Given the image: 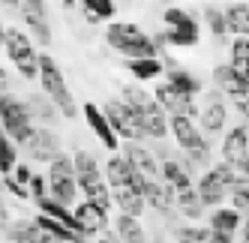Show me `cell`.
<instances>
[{"mask_svg":"<svg viewBox=\"0 0 249 243\" xmlns=\"http://www.w3.org/2000/svg\"><path fill=\"white\" fill-rule=\"evenodd\" d=\"M120 99L138 114L141 126H144V138H153V141H162L168 135V114L165 108L156 102V96L150 90H144V84L129 81V84H120Z\"/></svg>","mask_w":249,"mask_h":243,"instance_id":"6da1fadb","label":"cell"},{"mask_svg":"<svg viewBox=\"0 0 249 243\" xmlns=\"http://www.w3.org/2000/svg\"><path fill=\"white\" fill-rule=\"evenodd\" d=\"M105 42L114 48L123 60H135V57H159V45L153 36H147L144 30L132 21H114L105 27Z\"/></svg>","mask_w":249,"mask_h":243,"instance_id":"7a4b0ae2","label":"cell"},{"mask_svg":"<svg viewBox=\"0 0 249 243\" xmlns=\"http://www.w3.org/2000/svg\"><path fill=\"white\" fill-rule=\"evenodd\" d=\"M168 132L177 141V147H180V153L192 162V168H210V138L198 129L195 117L171 114L168 117Z\"/></svg>","mask_w":249,"mask_h":243,"instance_id":"3957f363","label":"cell"},{"mask_svg":"<svg viewBox=\"0 0 249 243\" xmlns=\"http://www.w3.org/2000/svg\"><path fill=\"white\" fill-rule=\"evenodd\" d=\"M36 81H39V90L57 105V111L66 120H75L78 105H75V99H72V90H69V84H66V75H63L60 63L51 57L48 51L39 54V75H36Z\"/></svg>","mask_w":249,"mask_h":243,"instance_id":"277c9868","label":"cell"},{"mask_svg":"<svg viewBox=\"0 0 249 243\" xmlns=\"http://www.w3.org/2000/svg\"><path fill=\"white\" fill-rule=\"evenodd\" d=\"M3 54L9 57V63L15 66L24 81H36L39 75V51L33 45L30 33L15 27V24H6V33H3Z\"/></svg>","mask_w":249,"mask_h":243,"instance_id":"5b68a950","label":"cell"},{"mask_svg":"<svg viewBox=\"0 0 249 243\" xmlns=\"http://www.w3.org/2000/svg\"><path fill=\"white\" fill-rule=\"evenodd\" d=\"M162 21L168 24V30L159 33V36H153L159 48H162V45L195 48V45L201 42V24H198V18H195L189 9H183V6H168L162 12Z\"/></svg>","mask_w":249,"mask_h":243,"instance_id":"8992f818","label":"cell"},{"mask_svg":"<svg viewBox=\"0 0 249 243\" xmlns=\"http://www.w3.org/2000/svg\"><path fill=\"white\" fill-rule=\"evenodd\" d=\"M36 120H33L27 102L21 96H15L12 90L0 93V129H3L15 144H24V138L33 132Z\"/></svg>","mask_w":249,"mask_h":243,"instance_id":"52a82bcc","label":"cell"},{"mask_svg":"<svg viewBox=\"0 0 249 243\" xmlns=\"http://www.w3.org/2000/svg\"><path fill=\"white\" fill-rule=\"evenodd\" d=\"M45 180H48V195L57 198L60 204L72 207L78 201V180H75V165H72V156H54L45 168Z\"/></svg>","mask_w":249,"mask_h":243,"instance_id":"ba28073f","label":"cell"},{"mask_svg":"<svg viewBox=\"0 0 249 243\" xmlns=\"http://www.w3.org/2000/svg\"><path fill=\"white\" fill-rule=\"evenodd\" d=\"M234 180H237V171L231 168L228 162H216V165H210L204 174L198 177L195 192L201 195V201H204L207 210H213V207H219L228 198V189H231V183H234Z\"/></svg>","mask_w":249,"mask_h":243,"instance_id":"9c48e42d","label":"cell"},{"mask_svg":"<svg viewBox=\"0 0 249 243\" xmlns=\"http://www.w3.org/2000/svg\"><path fill=\"white\" fill-rule=\"evenodd\" d=\"M195 123L207 138H216L228 129V99L213 87V90H201L198 96V114H195Z\"/></svg>","mask_w":249,"mask_h":243,"instance_id":"30bf717a","label":"cell"},{"mask_svg":"<svg viewBox=\"0 0 249 243\" xmlns=\"http://www.w3.org/2000/svg\"><path fill=\"white\" fill-rule=\"evenodd\" d=\"M18 150L27 156L30 162H42L48 165L54 156L63 153V144H60V135L51 129V126H33V132L24 138V144H18Z\"/></svg>","mask_w":249,"mask_h":243,"instance_id":"8fae6325","label":"cell"},{"mask_svg":"<svg viewBox=\"0 0 249 243\" xmlns=\"http://www.w3.org/2000/svg\"><path fill=\"white\" fill-rule=\"evenodd\" d=\"M102 111L108 117V123H111L117 138H123V141H144V126H141L138 114L123 99H108L102 105Z\"/></svg>","mask_w":249,"mask_h":243,"instance_id":"7c38bea8","label":"cell"},{"mask_svg":"<svg viewBox=\"0 0 249 243\" xmlns=\"http://www.w3.org/2000/svg\"><path fill=\"white\" fill-rule=\"evenodd\" d=\"M222 162H228L237 174H249V120L225 129V138H222Z\"/></svg>","mask_w":249,"mask_h":243,"instance_id":"4fadbf2b","label":"cell"},{"mask_svg":"<svg viewBox=\"0 0 249 243\" xmlns=\"http://www.w3.org/2000/svg\"><path fill=\"white\" fill-rule=\"evenodd\" d=\"M18 12H21V21L30 33V39L39 45H51V24H48L45 0H18Z\"/></svg>","mask_w":249,"mask_h":243,"instance_id":"5bb4252c","label":"cell"},{"mask_svg":"<svg viewBox=\"0 0 249 243\" xmlns=\"http://www.w3.org/2000/svg\"><path fill=\"white\" fill-rule=\"evenodd\" d=\"M159 156V180L168 183L174 192L177 189H189L192 177H195V168L186 156H171L168 150H156Z\"/></svg>","mask_w":249,"mask_h":243,"instance_id":"9a60e30c","label":"cell"},{"mask_svg":"<svg viewBox=\"0 0 249 243\" xmlns=\"http://www.w3.org/2000/svg\"><path fill=\"white\" fill-rule=\"evenodd\" d=\"M72 219H75V228L78 234L84 237H93V234H102V231H108V207H102L96 201H75L72 204Z\"/></svg>","mask_w":249,"mask_h":243,"instance_id":"2e32d148","label":"cell"},{"mask_svg":"<svg viewBox=\"0 0 249 243\" xmlns=\"http://www.w3.org/2000/svg\"><path fill=\"white\" fill-rule=\"evenodd\" d=\"M150 93L156 96L159 105L165 108L168 117H171V114H186V117H195V114H198V99H195V96H186L183 90H177L174 84H168V81H159Z\"/></svg>","mask_w":249,"mask_h":243,"instance_id":"e0dca14e","label":"cell"},{"mask_svg":"<svg viewBox=\"0 0 249 243\" xmlns=\"http://www.w3.org/2000/svg\"><path fill=\"white\" fill-rule=\"evenodd\" d=\"M81 114H84L87 129H90V132L99 138V144L108 150V153H117L120 138L114 135V129H111V123H108V117H105V111L96 105V102H84V105H81Z\"/></svg>","mask_w":249,"mask_h":243,"instance_id":"ac0fdd59","label":"cell"},{"mask_svg":"<svg viewBox=\"0 0 249 243\" xmlns=\"http://www.w3.org/2000/svg\"><path fill=\"white\" fill-rule=\"evenodd\" d=\"M120 153L126 156V162L138 171L141 177H147V180H156L159 177V156L144 141H126Z\"/></svg>","mask_w":249,"mask_h":243,"instance_id":"d6986e66","label":"cell"},{"mask_svg":"<svg viewBox=\"0 0 249 243\" xmlns=\"http://www.w3.org/2000/svg\"><path fill=\"white\" fill-rule=\"evenodd\" d=\"M102 174H105V180H108V186H138L141 189L144 180H147V177H141L138 171L126 162V156H123V153H111L108 156Z\"/></svg>","mask_w":249,"mask_h":243,"instance_id":"ffe728a7","label":"cell"},{"mask_svg":"<svg viewBox=\"0 0 249 243\" xmlns=\"http://www.w3.org/2000/svg\"><path fill=\"white\" fill-rule=\"evenodd\" d=\"M75 180H78V192L87 201H96V204L111 210V186H108V180H105V174L99 168L96 171H81V174H75Z\"/></svg>","mask_w":249,"mask_h":243,"instance_id":"44dd1931","label":"cell"},{"mask_svg":"<svg viewBox=\"0 0 249 243\" xmlns=\"http://www.w3.org/2000/svg\"><path fill=\"white\" fill-rule=\"evenodd\" d=\"M213 87H216L225 99H240V96H249V81L234 72L228 63H219V66H213Z\"/></svg>","mask_w":249,"mask_h":243,"instance_id":"7402d4cb","label":"cell"},{"mask_svg":"<svg viewBox=\"0 0 249 243\" xmlns=\"http://www.w3.org/2000/svg\"><path fill=\"white\" fill-rule=\"evenodd\" d=\"M141 195H144V204L153 207L156 213H171L174 210V189L162 180H144V186H141Z\"/></svg>","mask_w":249,"mask_h":243,"instance_id":"603a6c76","label":"cell"},{"mask_svg":"<svg viewBox=\"0 0 249 243\" xmlns=\"http://www.w3.org/2000/svg\"><path fill=\"white\" fill-rule=\"evenodd\" d=\"M126 72L132 75V81L147 84V81H159L165 75V60L159 57H135V60H123Z\"/></svg>","mask_w":249,"mask_h":243,"instance_id":"cb8c5ba5","label":"cell"},{"mask_svg":"<svg viewBox=\"0 0 249 243\" xmlns=\"http://www.w3.org/2000/svg\"><path fill=\"white\" fill-rule=\"evenodd\" d=\"M111 207H117L120 213H129V216H141L147 204L138 186H111Z\"/></svg>","mask_w":249,"mask_h":243,"instance_id":"d4e9b609","label":"cell"},{"mask_svg":"<svg viewBox=\"0 0 249 243\" xmlns=\"http://www.w3.org/2000/svg\"><path fill=\"white\" fill-rule=\"evenodd\" d=\"M24 102H27V108H30L33 120H36L39 126H51V129H54V126L60 123V117H63V114L57 111V105H54V102H51L42 90H39V93H30Z\"/></svg>","mask_w":249,"mask_h":243,"instance_id":"484cf974","label":"cell"},{"mask_svg":"<svg viewBox=\"0 0 249 243\" xmlns=\"http://www.w3.org/2000/svg\"><path fill=\"white\" fill-rule=\"evenodd\" d=\"M165 81L168 84H174L177 90H183L186 96H195L198 99L201 96V90H204V84H201V78L198 75H192L189 69H183V66H165Z\"/></svg>","mask_w":249,"mask_h":243,"instance_id":"4316f807","label":"cell"},{"mask_svg":"<svg viewBox=\"0 0 249 243\" xmlns=\"http://www.w3.org/2000/svg\"><path fill=\"white\" fill-rule=\"evenodd\" d=\"M174 210H180V216H186L189 222H198L207 207H204L201 195L195 192V186H189V189H177L174 192Z\"/></svg>","mask_w":249,"mask_h":243,"instance_id":"83f0119b","label":"cell"},{"mask_svg":"<svg viewBox=\"0 0 249 243\" xmlns=\"http://www.w3.org/2000/svg\"><path fill=\"white\" fill-rule=\"evenodd\" d=\"M114 234L120 237V243H150L144 225L138 222V216H129V213L114 216Z\"/></svg>","mask_w":249,"mask_h":243,"instance_id":"f1b7e54d","label":"cell"},{"mask_svg":"<svg viewBox=\"0 0 249 243\" xmlns=\"http://www.w3.org/2000/svg\"><path fill=\"white\" fill-rule=\"evenodd\" d=\"M33 222H36V228H39L42 234H51V237L63 240V243H75V240L84 237V234H78L75 228H69L66 222H60V219H54V216H48V213H36V216H33Z\"/></svg>","mask_w":249,"mask_h":243,"instance_id":"f546056e","label":"cell"},{"mask_svg":"<svg viewBox=\"0 0 249 243\" xmlns=\"http://www.w3.org/2000/svg\"><path fill=\"white\" fill-rule=\"evenodd\" d=\"M240 222H243V213L234 210V207H213L210 216H207V225L210 228H216V231H228V234H234L240 228Z\"/></svg>","mask_w":249,"mask_h":243,"instance_id":"4dcf8cb0","label":"cell"},{"mask_svg":"<svg viewBox=\"0 0 249 243\" xmlns=\"http://www.w3.org/2000/svg\"><path fill=\"white\" fill-rule=\"evenodd\" d=\"M228 66L249 81V36H234L228 42Z\"/></svg>","mask_w":249,"mask_h":243,"instance_id":"1f68e13d","label":"cell"},{"mask_svg":"<svg viewBox=\"0 0 249 243\" xmlns=\"http://www.w3.org/2000/svg\"><path fill=\"white\" fill-rule=\"evenodd\" d=\"M81 6V15L90 24H99V21H111L114 12H117V3L114 0H78Z\"/></svg>","mask_w":249,"mask_h":243,"instance_id":"d6a6232c","label":"cell"},{"mask_svg":"<svg viewBox=\"0 0 249 243\" xmlns=\"http://www.w3.org/2000/svg\"><path fill=\"white\" fill-rule=\"evenodd\" d=\"M225 12L228 36H249V3H231Z\"/></svg>","mask_w":249,"mask_h":243,"instance_id":"836d02e7","label":"cell"},{"mask_svg":"<svg viewBox=\"0 0 249 243\" xmlns=\"http://www.w3.org/2000/svg\"><path fill=\"white\" fill-rule=\"evenodd\" d=\"M42 237V231L36 228L33 219H15L6 225V240L9 243H36Z\"/></svg>","mask_w":249,"mask_h":243,"instance_id":"e575fe53","label":"cell"},{"mask_svg":"<svg viewBox=\"0 0 249 243\" xmlns=\"http://www.w3.org/2000/svg\"><path fill=\"white\" fill-rule=\"evenodd\" d=\"M36 210H39V213H48V216H54V219H60V222H66L69 228H75L72 207L60 204L57 198H51V195H42V198H36ZM75 231H78V228H75Z\"/></svg>","mask_w":249,"mask_h":243,"instance_id":"d590c367","label":"cell"},{"mask_svg":"<svg viewBox=\"0 0 249 243\" xmlns=\"http://www.w3.org/2000/svg\"><path fill=\"white\" fill-rule=\"evenodd\" d=\"M201 18H204V24H207V30H210V36L216 39V42H222V39L228 36L225 12H222L219 6H213V3H207V6H204V12H201Z\"/></svg>","mask_w":249,"mask_h":243,"instance_id":"8d00e7d4","label":"cell"},{"mask_svg":"<svg viewBox=\"0 0 249 243\" xmlns=\"http://www.w3.org/2000/svg\"><path fill=\"white\" fill-rule=\"evenodd\" d=\"M228 198H231V207H234V210L249 213V174H237V180L228 189Z\"/></svg>","mask_w":249,"mask_h":243,"instance_id":"74e56055","label":"cell"},{"mask_svg":"<svg viewBox=\"0 0 249 243\" xmlns=\"http://www.w3.org/2000/svg\"><path fill=\"white\" fill-rule=\"evenodd\" d=\"M15 162H18V144L0 129V177L9 174V171L15 168Z\"/></svg>","mask_w":249,"mask_h":243,"instance_id":"f35d334b","label":"cell"},{"mask_svg":"<svg viewBox=\"0 0 249 243\" xmlns=\"http://www.w3.org/2000/svg\"><path fill=\"white\" fill-rule=\"evenodd\" d=\"M195 243H234V234L228 231H216V228H198V234H195Z\"/></svg>","mask_w":249,"mask_h":243,"instance_id":"ab89813d","label":"cell"},{"mask_svg":"<svg viewBox=\"0 0 249 243\" xmlns=\"http://www.w3.org/2000/svg\"><path fill=\"white\" fill-rule=\"evenodd\" d=\"M27 192H30L33 201L42 198V195H48V180H45V174H36V171H33V177L27 183Z\"/></svg>","mask_w":249,"mask_h":243,"instance_id":"60d3db41","label":"cell"},{"mask_svg":"<svg viewBox=\"0 0 249 243\" xmlns=\"http://www.w3.org/2000/svg\"><path fill=\"white\" fill-rule=\"evenodd\" d=\"M9 177L15 180V183H21V186H27L30 183V177H33V168H30V162H15V168L9 171Z\"/></svg>","mask_w":249,"mask_h":243,"instance_id":"b9f144b4","label":"cell"},{"mask_svg":"<svg viewBox=\"0 0 249 243\" xmlns=\"http://www.w3.org/2000/svg\"><path fill=\"white\" fill-rule=\"evenodd\" d=\"M195 234H198V228L189 222V225H183V228H177L174 231V237H177V243H195Z\"/></svg>","mask_w":249,"mask_h":243,"instance_id":"7bdbcfd3","label":"cell"},{"mask_svg":"<svg viewBox=\"0 0 249 243\" xmlns=\"http://www.w3.org/2000/svg\"><path fill=\"white\" fill-rule=\"evenodd\" d=\"M6 225H9V207L3 201V192H0V231H6Z\"/></svg>","mask_w":249,"mask_h":243,"instance_id":"ee69618b","label":"cell"},{"mask_svg":"<svg viewBox=\"0 0 249 243\" xmlns=\"http://www.w3.org/2000/svg\"><path fill=\"white\" fill-rule=\"evenodd\" d=\"M9 87H12V78H9V72H6V69L0 66V93H3V90H9Z\"/></svg>","mask_w":249,"mask_h":243,"instance_id":"f6af8a7d","label":"cell"},{"mask_svg":"<svg viewBox=\"0 0 249 243\" xmlns=\"http://www.w3.org/2000/svg\"><path fill=\"white\" fill-rule=\"evenodd\" d=\"M96 243H120V237H117V234H105V231H102Z\"/></svg>","mask_w":249,"mask_h":243,"instance_id":"bcb514c9","label":"cell"},{"mask_svg":"<svg viewBox=\"0 0 249 243\" xmlns=\"http://www.w3.org/2000/svg\"><path fill=\"white\" fill-rule=\"evenodd\" d=\"M240 243H249V213L243 216V234H240Z\"/></svg>","mask_w":249,"mask_h":243,"instance_id":"7dc6e473","label":"cell"},{"mask_svg":"<svg viewBox=\"0 0 249 243\" xmlns=\"http://www.w3.org/2000/svg\"><path fill=\"white\" fill-rule=\"evenodd\" d=\"M36 243H63V240H57V237H51V234H42Z\"/></svg>","mask_w":249,"mask_h":243,"instance_id":"c3c4849f","label":"cell"},{"mask_svg":"<svg viewBox=\"0 0 249 243\" xmlns=\"http://www.w3.org/2000/svg\"><path fill=\"white\" fill-rule=\"evenodd\" d=\"M0 6H6V9H18V0H0Z\"/></svg>","mask_w":249,"mask_h":243,"instance_id":"681fc988","label":"cell"},{"mask_svg":"<svg viewBox=\"0 0 249 243\" xmlns=\"http://www.w3.org/2000/svg\"><path fill=\"white\" fill-rule=\"evenodd\" d=\"M3 33H6V24L0 21V48H3Z\"/></svg>","mask_w":249,"mask_h":243,"instance_id":"f907efd6","label":"cell"},{"mask_svg":"<svg viewBox=\"0 0 249 243\" xmlns=\"http://www.w3.org/2000/svg\"><path fill=\"white\" fill-rule=\"evenodd\" d=\"M75 243H87V237H81V240H75Z\"/></svg>","mask_w":249,"mask_h":243,"instance_id":"816d5d0a","label":"cell"},{"mask_svg":"<svg viewBox=\"0 0 249 243\" xmlns=\"http://www.w3.org/2000/svg\"><path fill=\"white\" fill-rule=\"evenodd\" d=\"M234 3H249V0H234Z\"/></svg>","mask_w":249,"mask_h":243,"instance_id":"f5cc1de1","label":"cell"},{"mask_svg":"<svg viewBox=\"0 0 249 243\" xmlns=\"http://www.w3.org/2000/svg\"><path fill=\"white\" fill-rule=\"evenodd\" d=\"M180 3H186V0H180Z\"/></svg>","mask_w":249,"mask_h":243,"instance_id":"db71d44e","label":"cell"},{"mask_svg":"<svg viewBox=\"0 0 249 243\" xmlns=\"http://www.w3.org/2000/svg\"><path fill=\"white\" fill-rule=\"evenodd\" d=\"M3 243H9V240H3Z\"/></svg>","mask_w":249,"mask_h":243,"instance_id":"11a10c76","label":"cell"}]
</instances>
